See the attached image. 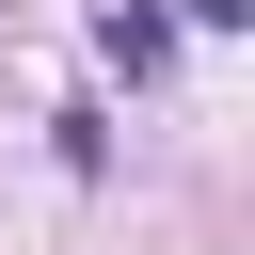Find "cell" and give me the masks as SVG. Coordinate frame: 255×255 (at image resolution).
<instances>
[{
  "label": "cell",
  "instance_id": "cell-1",
  "mask_svg": "<svg viewBox=\"0 0 255 255\" xmlns=\"http://www.w3.org/2000/svg\"><path fill=\"white\" fill-rule=\"evenodd\" d=\"M96 48H112L128 80H159V48H175V16H159V0H112V16H96Z\"/></svg>",
  "mask_w": 255,
  "mask_h": 255
},
{
  "label": "cell",
  "instance_id": "cell-2",
  "mask_svg": "<svg viewBox=\"0 0 255 255\" xmlns=\"http://www.w3.org/2000/svg\"><path fill=\"white\" fill-rule=\"evenodd\" d=\"M175 16H191V32H239V16H255V0H175Z\"/></svg>",
  "mask_w": 255,
  "mask_h": 255
}]
</instances>
